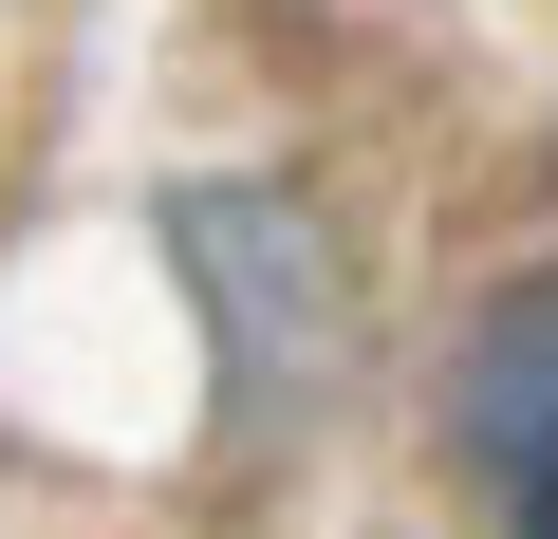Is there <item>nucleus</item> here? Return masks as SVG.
Here are the masks:
<instances>
[{"mask_svg":"<svg viewBox=\"0 0 558 539\" xmlns=\"http://www.w3.org/2000/svg\"><path fill=\"white\" fill-rule=\"evenodd\" d=\"M168 242H186L205 317H223V372H242V409H279V391L317 372V317H336V280H317V223L279 205V186H186V205H168Z\"/></svg>","mask_w":558,"mask_h":539,"instance_id":"nucleus-1","label":"nucleus"},{"mask_svg":"<svg viewBox=\"0 0 558 539\" xmlns=\"http://www.w3.org/2000/svg\"><path fill=\"white\" fill-rule=\"evenodd\" d=\"M521 539H558V483H539V502H521Z\"/></svg>","mask_w":558,"mask_h":539,"instance_id":"nucleus-3","label":"nucleus"},{"mask_svg":"<svg viewBox=\"0 0 558 539\" xmlns=\"http://www.w3.org/2000/svg\"><path fill=\"white\" fill-rule=\"evenodd\" d=\"M465 446H484L502 502L558 483V280H502L484 298V335H465Z\"/></svg>","mask_w":558,"mask_h":539,"instance_id":"nucleus-2","label":"nucleus"}]
</instances>
